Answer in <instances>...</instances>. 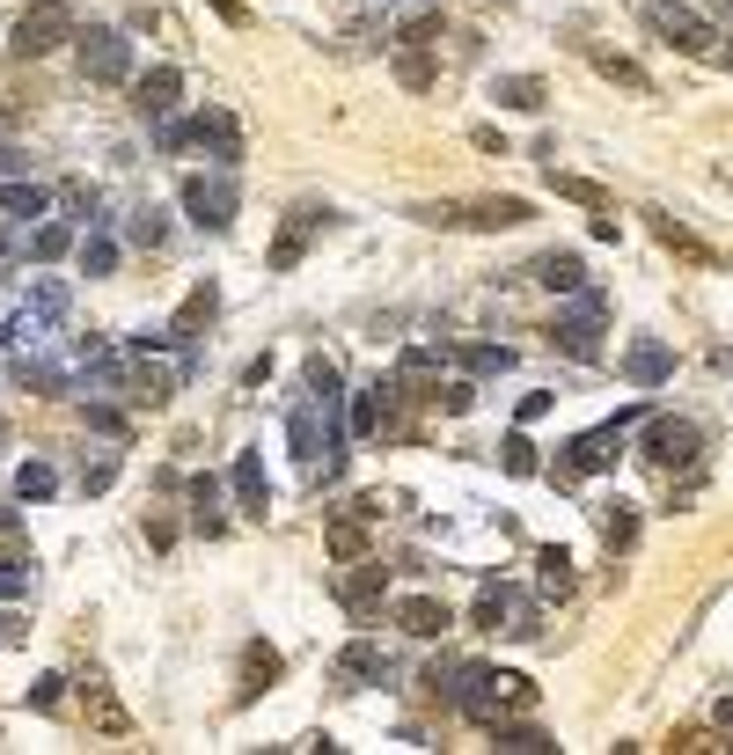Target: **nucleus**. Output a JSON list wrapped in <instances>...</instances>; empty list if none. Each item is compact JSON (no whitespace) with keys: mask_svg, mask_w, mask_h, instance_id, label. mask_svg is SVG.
<instances>
[{"mask_svg":"<svg viewBox=\"0 0 733 755\" xmlns=\"http://www.w3.org/2000/svg\"><path fill=\"white\" fill-rule=\"evenodd\" d=\"M184 213H192V228L221 235L235 220V184L227 176H184Z\"/></svg>","mask_w":733,"mask_h":755,"instance_id":"nucleus-4","label":"nucleus"},{"mask_svg":"<svg viewBox=\"0 0 733 755\" xmlns=\"http://www.w3.org/2000/svg\"><path fill=\"white\" fill-rule=\"evenodd\" d=\"M338 601H345V609H374V601H382V565L360 558V572H345V580H338Z\"/></svg>","mask_w":733,"mask_h":755,"instance_id":"nucleus-18","label":"nucleus"},{"mask_svg":"<svg viewBox=\"0 0 733 755\" xmlns=\"http://www.w3.org/2000/svg\"><path fill=\"white\" fill-rule=\"evenodd\" d=\"M653 235H661V243L675 249V257H690V264H719L712 249H704V243H697V235H690V228H675V220H667V213H653Z\"/></svg>","mask_w":733,"mask_h":755,"instance_id":"nucleus-20","label":"nucleus"},{"mask_svg":"<svg viewBox=\"0 0 733 755\" xmlns=\"http://www.w3.org/2000/svg\"><path fill=\"white\" fill-rule=\"evenodd\" d=\"M235 499H243L250 513H264V462L257 455H235Z\"/></svg>","mask_w":733,"mask_h":755,"instance_id":"nucleus-22","label":"nucleus"},{"mask_svg":"<svg viewBox=\"0 0 733 755\" xmlns=\"http://www.w3.org/2000/svg\"><path fill=\"white\" fill-rule=\"evenodd\" d=\"M338 675H345V683H374V675H389V653L374 646V638H352V646L338 653Z\"/></svg>","mask_w":733,"mask_h":755,"instance_id":"nucleus-15","label":"nucleus"},{"mask_svg":"<svg viewBox=\"0 0 733 755\" xmlns=\"http://www.w3.org/2000/svg\"><path fill=\"white\" fill-rule=\"evenodd\" d=\"M397 81L403 88H433V59L426 52H397Z\"/></svg>","mask_w":733,"mask_h":755,"instance_id":"nucleus-31","label":"nucleus"},{"mask_svg":"<svg viewBox=\"0 0 733 755\" xmlns=\"http://www.w3.org/2000/svg\"><path fill=\"white\" fill-rule=\"evenodd\" d=\"M491 96H499L507 110H543V81H536V73H507Z\"/></svg>","mask_w":733,"mask_h":755,"instance_id":"nucleus-21","label":"nucleus"},{"mask_svg":"<svg viewBox=\"0 0 733 755\" xmlns=\"http://www.w3.org/2000/svg\"><path fill=\"white\" fill-rule=\"evenodd\" d=\"M45 206H52V198L37 192V184H22V176H8V184H0V213H8V220H37Z\"/></svg>","mask_w":733,"mask_h":755,"instance_id":"nucleus-19","label":"nucleus"},{"mask_svg":"<svg viewBox=\"0 0 733 755\" xmlns=\"http://www.w3.org/2000/svg\"><path fill=\"white\" fill-rule=\"evenodd\" d=\"M30 704H37V712H59V704H67V689H59V675H45V683L30 689Z\"/></svg>","mask_w":733,"mask_h":755,"instance_id":"nucleus-37","label":"nucleus"},{"mask_svg":"<svg viewBox=\"0 0 733 755\" xmlns=\"http://www.w3.org/2000/svg\"><path fill=\"white\" fill-rule=\"evenodd\" d=\"M397 624L411 638H440L455 624V609H448V601H433V595H411V601H397Z\"/></svg>","mask_w":733,"mask_h":755,"instance_id":"nucleus-13","label":"nucleus"},{"mask_svg":"<svg viewBox=\"0 0 733 755\" xmlns=\"http://www.w3.org/2000/svg\"><path fill=\"white\" fill-rule=\"evenodd\" d=\"M646 30H661L667 45H682V52H712V30H704L690 8H675V0H646Z\"/></svg>","mask_w":733,"mask_h":755,"instance_id":"nucleus-6","label":"nucleus"},{"mask_svg":"<svg viewBox=\"0 0 733 755\" xmlns=\"http://www.w3.org/2000/svg\"><path fill=\"white\" fill-rule=\"evenodd\" d=\"M719 726H726V734H733V697H726V704H719Z\"/></svg>","mask_w":733,"mask_h":755,"instance_id":"nucleus-41","label":"nucleus"},{"mask_svg":"<svg viewBox=\"0 0 733 755\" xmlns=\"http://www.w3.org/2000/svg\"><path fill=\"white\" fill-rule=\"evenodd\" d=\"M30 308H37L45 323H52V316H67V286H59V280H37V286H30Z\"/></svg>","mask_w":733,"mask_h":755,"instance_id":"nucleus-29","label":"nucleus"},{"mask_svg":"<svg viewBox=\"0 0 733 755\" xmlns=\"http://www.w3.org/2000/svg\"><path fill=\"white\" fill-rule=\"evenodd\" d=\"M118 484V462H88L81 470V492H110Z\"/></svg>","mask_w":733,"mask_h":755,"instance_id":"nucleus-36","label":"nucleus"},{"mask_svg":"<svg viewBox=\"0 0 733 755\" xmlns=\"http://www.w3.org/2000/svg\"><path fill=\"white\" fill-rule=\"evenodd\" d=\"M67 243H74V235L59 228V220H45V228L30 235V257H67Z\"/></svg>","mask_w":733,"mask_h":755,"instance_id":"nucleus-32","label":"nucleus"},{"mask_svg":"<svg viewBox=\"0 0 733 755\" xmlns=\"http://www.w3.org/2000/svg\"><path fill=\"white\" fill-rule=\"evenodd\" d=\"M462 367H470V374H507L514 367V345H470V352H462Z\"/></svg>","mask_w":733,"mask_h":755,"instance_id":"nucleus-27","label":"nucleus"},{"mask_svg":"<svg viewBox=\"0 0 733 755\" xmlns=\"http://www.w3.org/2000/svg\"><path fill=\"white\" fill-rule=\"evenodd\" d=\"M550 345L565 360H602V294H579L558 323H550Z\"/></svg>","mask_w":733,"mask_h":755,"instance_id":"nucleus-3","label":"nucleus"},{"mask_svg":"<svg viewBox=\"0 0 733 755\" xmlns=\"http://www.w3.org/2000/svg\"><path fill=\"white\" fill-rule=\"evenodd\" d=\"M22 587H30V565H16V558H0V601H16Z\"/></svg>","mask_w":733,"mask_h":755,"instance_id":"nucleus-33","label":"nucleus"},{"mask_svg":"<svg viewBox=\"0 0 733 755\" xmlns=\"http://www.w3.org/2000/svg\"><path fill=\"white\" fill-rule=\"evenodd\" d=\"M411 220H426V228H462V235H499V228L536 220V213H528V198H470V206H411Z\"/></svg>","mask_w":733,"mask_h":755,"instance_id":"nucleus-1","label":"nucleus"},{"mask_svg":"<svg viewBox=\"0 0 733 755\" xmlns=\"http://www.w3.org/2000/svg\"><path fill=\"white\" fill-rule=\"evenodd\" d=\"M213 308H221V294H213V286H198V294H192V301H184V316H176V323H169V331H176V337H198V323H206V316H213Z\"/></svg>","mask_w":733,"mask_h":755,"instance_id":"nucleus-24","label":"nucleus"},{"mask_svg":"<svg viewBox=\"0 0 733 755\" xmlns=\"http://www.w3.org/2000/svg\"><path fill=\"white\" fill-rule=\"evenodd\" d=\"M315 228H331V206H294V213H286L280 243H272V272H294V264H301V249H309V235H315Z\"/></svg>","mask_w":733,"mask_h":755,"instance_id":"nucleus-8","label":"nucleus"},{"mask_svg":"<svg viewBox=\"0 0 733 755\" xmlns=\"http://www.w3.org/2000/svg\"><path fill=\"white\" fill-rule=\"evenodd\" d=\"M81 704H88V726H96V734H110V741H118L125 726H133V719H125V704L110 697L104 675H88V683H81Z\"/></svg>","mask_w":733,"mask_h":755,"instance_id":"nucleus-12","label":"nucleus"},{"mask_svg":"<svg viewBox=\"0 0 733 755\" xmlns=\"http://www.w3.org/2000/svg\"><path fill=\"white\" fill-rule=\"evenodd\" d=\"M133 243H147V249L162 243V220H155V213H140V220H133Z\"/></svg>","mask_w":733,"mask_h":755,"instance_id":"nucleus-39","label":"nucleus"},{"mask_svg":"<svg viewBox=\"0 0 733 755\" xmlns=\"http://www.w3.org/2000/svg\"><path fill=\"white\" fill-rule=\"evenodd\" d=\"M550 192H558V198H573V206H587V213H609V206H616V198L602 192L594 176H573V169H550Z\"/></svg>","mask_w":733,"mask_h":755,"instance_id":"nucleus-16","label":"nucleus"},{"mask_svg":"<svg viewBox=\"0 0 733 755\" xmlns=\"http://www.w3.org/2000/svg\"><path fill=\"white\" fill-rule=\"evenodd\" d=\"M543 595H565V587H573V558H565V550H543Z\"/></svg>","mask_w":733,"mask_h":755,"instance_id":"nucleus-28","label":"nucleus"},{"mask_svg":"<svg viewBox=\"0 0 733 755\" xmlns=\"http://www.w3.org/2000/svg\"><path fill=\"white\" fill-rule=\"evenodd\" d=\"M507 470H514V477H536V448H528V440H521V433H514V440H507Z\"/></svg>","mask_w":733,"mask_h":755,"instance_id":"nucleus-35","label":"nucleus"},{"mask_svg":"<svg viewBox=\"0 0 733 755\" xmlns=\"http://www.w3.org/2000/svg\"><path fill=\"white\" fill-rule=\"evenodd\" d=\"M624 374H631L638 389H653V382H667V374H675V352L653 345V337H638V345L624 352Z\"/></svg>","mask_w":733,"mask_h":755,"instance_id":"nucleus-14","label":"nucleus"},{"mask_svg":"<svg viewBox=\"0 0 733 755\" xmlns=\"http://www.w3.org/2000/svg\"><path fill=\"white\" fill-rule=\"evenodd\" d=\"M81 73L88 81H125V73H133V45H125L118 30H88L81 37Z\"/></svg>","mask_w":733,"mask_h":755,"instance_id":"nucleus-5","label":"nucleus"},{"mask_svg":"<svg viewBox=\"0 0 733 755\" xmlns=\"http://www.w3.org/2000/svg\"><path fill=\"white\" fill-rule=\"evenodd\" d=\"M8 528H16V513H8V507H0V536H8Z\"/></svg>","mask_w":733,"mask_h":755,"instance_id":"nucleus-43","label":"nucleus"},{"mask_svg":"<svg viewBox=\"0 0 733 755\" xmlns=\"http://www.w3.org/2000/svg\"><path fill=\"white\" fill-rule=\"evenodd\" d=\"M602 73H609V81H624V88H646V73L631 67V59H602Z\"/></svg>","mask_w":733,"mask_h":755,"instance_id":"nucleus-38","label":"nucleus"},{"mask_svg":"<svg viewBox=\"0 0 733 755\" xmlns=\"http://www.w3.org/2000/svg\"><path fill=\"white\" fill-rule=\"evenodd\" d=\"M52 484H59L52 462H22L16 470V499H52Z\"/></svg>","mask_w":733,"mask_h":755,"instance_id":"nucleus-26","label":"nucleus"},{"mask_svg":"<svg viewBox=\"0 0 733 755\" xmlns=\"http://www.w3.org/2000/svg\"><path fill=\"white\" fill-rule=\"evenodd\" d=\"M81 264H88V272H110V264H118V243H104V235L81 243Z\"/></svg>","mask_w":733,"mask_h":755,"instance_id":"nucleus-34","label":"nucleus"},{"mask_svg":"<svg viewBox=\"0 0 733 755\" xmlns=\"http://www.w3.org/2000/svg\"><path fill=\"white\" fill-rule=\"evenodd\" d=\"M499 748H507V755H550L558 741L536 734V726H499Z\"/></svg>","mask_w":733,"mask_h":755,"instance_id":"nucleus-25","label":"nucleus"},{"mask_svg":"<svg viewBox=\"0 0 733 755\" xmlns=\"http://www.w3.org/2000/svg\"><path fill=\"white\" fill-rule=\"evenodd\" d=\"M331 558L338 565H360L366 558V528L360 521H331Z\"/></svg>","mask_w":733,"mask_h":755,"instance_id":"nucleus-23","label":"nucleus"},{"mask_svg":"<svg viewBox=\"0 0 733 755\" xmlns=\"http://www.w3.org/2000/svg\"><path fill=\"white\" fill-rule=\"evenodd\" d=\"M8 176H22V147H0V184Z\"/></svg>","mask_w":733,"mask_h":755,"instance_id":"nucleus-40","label":"nucleus"},{"mask_svg":"<svg viewBox=\"0 0 733 755\" xmlns=\"http://www.w3.org/2000/svg\"><path fill=\"white\" fill-rule=\"evenodd\" d=\"M536 280H543V286H558V294H579L587 264H579L573 249H550V257H536Z\"/></svg>","mask_w":733,"mask_h":755,"instance_id":"nucleus-17","label":"nucleus"},{"mask_svg":"<svg viewBox=\"0 0 733 755\" xmlns=\"http://www.w3.org/2000/svg\"><path fill=\"white\" fill-rule=\"evenodd\" d=\"M176 96H184V73H176V67H155V73H140V81H133V104H140L147 118H169Z\"/></svg>","mask_w":733,"mask_h":755,"instance_id":"nucleus-11","label":"nucleus"},{"mask_svg":"<svg viewBox=\"0 0 733 755\" xmlns=\"http://www.w3.org/2000/svg\"><path fill=\"white\" fill-rule=\"evenodd\" d=\"M8 638H16V616H0V646H8Z\"/></svg>","mask_w":733,"mask_h":755,"instance_id":"nucleus-42","label":"nucleus"},{"mask_svg":"<svg viewBox=\"0 0 733 755\" xmlns=\"http://www.w3.org/2000/svg\"><path fill=\"white\" fill-rule=\"evenodd\" d=\"M646 455L661 462V470L697 462V425H690V419H646Z\"/></svg>","mask_w":733,"mask_h":755,"instance_id":"nucleus-9","label":"nucleus"},{"mask_svg":"<svg viewBox=\"0 0 733 755\" xmlns=\"http://www.w3.org/2000/svg\"><path fill=\"white\" fill-rule=\"evenodd\" d=\"M192 140H198V147H213V161H243V125L227 118L221 104L192 118Z\"/></svg>","mask_w":733,"mask_h":755,"instance_id":"nucleus-10","label":"nucleus"},{"mask_svg":"<svg viewBox=\"0 0 733 755\" xmlns=\"http://www.w3.org/2000/svg\"><path fill=\"white\" fill-rule=\"evenodd\" d=\"M272 675H280V653H272V646H250V683H243V697H257V683L272 689Z\"/></svg>","mask_w":733,"mask_h":755,"instance_id":"nucleus-30","label":"nucleus"},{"mask_svg":"<svg viewBox=\"0 0 733 755\" xmlns=\"http://www.w3.org/2000/svg\"><path fill=\"white\" fill-rule=\"evenodd\" d=\"M616 448H624V425H594V433L573 440V455H558V477H587V470H609Z\"/></svg>","mask_w":733,"mask_h":755,"instance_id":"nucleus-7","label":"nucleus"},{"mask_svg":"<svg viewBox=\"0 0 733 755\" xmlns=\"http://www.w3.org/2000/svg\"><path fill=\"white\" fill-rule=\"evenodd\" d=\"M67 37H74V8L67 0H37V8L16 16V37H8V45H16L22 59H45V52H59Z\"/></svg>","mask_w":733,"mask_h":755,"instance_id":"nucleus-2","label":"nucleus"}]
</instances>
